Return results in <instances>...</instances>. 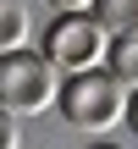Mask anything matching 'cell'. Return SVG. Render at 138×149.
<instances>
[{
  "label": "cell",
  "instance_id": "3957f363",
  "mask_svg": "<svg viewBox=\"0 0 138 149\" xmlns=\"http://www.w3.org/2000/svg\"><path fill=\"white\" fill-rule=\"evenodd\" d=\"M105 28L89 17V11H66V17H55L50 28H44V44H39V55L55 66V72H89V66H105Z\"/></svg>",
  "mask_w": 138,
  "mask_h": 149
},
{
  "label": "cell",
  "instance_id": "ba28073f",
  "mask_svg": "<svg viewBox=\"0 0 138 149\" xmlns=\"http://www.w3.org/2000/svg\"><path fill=\"white\" fill-rule=\"evenodd\" d=\"M50 6H55V17H66V11H89L94 0H50Z\"/></svg>",
  "mask_w": 138,
  "mask_h": 149
},
{
  "label": "cell",
  "instance_id": "277c9868",
  "mask_svg": "<svg viewBox=\"0 0 138 149\" xmlns=\"http://www.w3.org/2000/svg\"><path fill=\"white\" fill-rule=\"evenodd\" d=\"M89 17L105 28V39H122V33H138V0H94Z\"/></svg>",
  "mask_w": 138,
  "mask_h": 149
},
{
  "label": "cell",
  "instance_id": "8992f818",
  "mask_svg": "<svg viewBox=\"0 0 138 149\" xmlns=\"http://www.w3.org/2000/svg\"><path fill=\"white\" fill-rule=\"evenodd\" d=\"M28 33H33V11H28V0H0V55H6V50H22Z\"/></svg>",
  "mask_w": 138,
  "mask_h": 149
},
{
  "label": "cell",
  "instance_id": "5b68a950",
  "mask_svg": "<svg viewBox=\"0 0 138 149\" xmlns=\"http://www.w3.org/2000/svg\"><path fill=\"white\" fill-rule=\"evenodd\" d=\"M105 72L122 88H138V33H122V39L105 44Z\"/></svg>",
  "mask_w": 138,
  "mask_h": 149
},
{
  "label": "cell",
  "instance_id": "6da1fadb",
  "mask_svg": "<svg viewBox=\"0 0 138 149\" xmlns=\"http://www.w3.org/2000/svg\"><path fill=\"white\" fill-rule=\"evenodd\" d=\"M55 111H61L66 127H77V133H111V127L127 122V88H122L105 66H89V72L61 77Z\"/></svg>",
  "mask_w": 138,
  "mask_h": 149
},
{
  "label": "cell",
  "instance_id": "30bf717a",
  "mask_svg": "<svg viewBox=\"0 0 138 149\" xmlns=\"http://www.w3.org/2000/svg\"><path fill=\"white\" fill-rule=\"evenodd\" d=\"M89 149H122V144H111V138H100V144H89Z\"/></svg>",
  "mask_w": 138,
  "mask_h": 149
},
{
  "label": "cell",
  "instance_id": "9c48e42d",
  "mask_svg": "<svg viewBox=\"0 0 138 149\" xmlns=\"http://www.w3.org/2000/svg\"><path fill=\"white\" fill-rule=\"evenodd\" d=\"M127 127L138 133V88H127Z\"/></svg>",
  "mask_w": 138,
  "mask_h": 149
},
{
  "label": "cell",
  "instance_id": "52a82bcc",
  "mask_svg": "<svg viewBox=\"0 0 138 149\" xmlns=\"http://www.w3.org/2000/svg\"><path fill=\"white\" fill-rule=\"evenodd\" d=\"M0 149H22V133H17V116L0 111Z\"/></svg>",
  "mask_w": 138,
  "mask_h": 149
},
{
  "label": "cell",
  "instance_id": "7a4b0ae2",
  "mask_svg": "<svg viewBox=\"0 0 138 149\" xmlns=\"http://www.w3.org/2000/svg\"><path fill=\"white\" fill-rule=\"evenodd\" d=\"M55 88H61V72L39 55V50H6L0 55V111L6 116H39L55 105Z\"/></svg>",
  "mask_w": 138,
  "mask_h": 149
}]
</instances>
